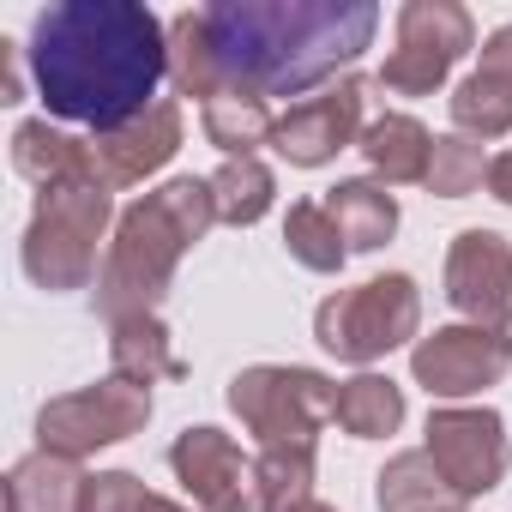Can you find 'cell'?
<instances>
[{
    "instance_id": "cell-1",
    "label": "cell",
    "mask_w": 512,
    "mask_h": 512,
    "mask_svg": "<svg viewBox=\"0 0 512 512\" xmlns=\"http://www.w3.org/2000/svg\"><path fill=\"white\" fill-rule=\"evenodd\" d=\"M25 61L55 121L115 133L157 103L169 79V25L145 0H61L37 13Z\"/></svg>"
},
{
    "instance_id": "cell-2",
    "label": "cell",
    "mask_w": 512,
    "mask_h": 512,
    "mask_svg": "<svg viewBox=\"0 0 512 512\" xmlns=\"http://www.w3.org/2000/svg\"><path fill=\"white\" fill-rule=\"evenodd\" d=\"M205 31L223 67V97H302L374 49L380 7L368 0H217Z\"/></svg>"
},
{
    "instance_id": "cell-3",
    "label": "cell",
    "mask_w": 512,
    "mask_h": 512,
    "mask_svg": "<svg viewBox=\"0 0 512 512\" xmlns=\"http://www.w3.org/2000/svg\"><path fill=\"white\" fill-rule=\"evenodd\" d=\"M217 223V199L211 181L199 175H175L163 187H151L145 199H133L115 223V241L103 253V272H97V314L109 326L157 314V302L175 284L181 253L199 247Z\"/></svg>"
},
{
    "instance_id": "cell-4",
    "label": "cell",
    "mask_w": 512,
    "mask_h": 512,
    "mask_svg": "<svg viewBox=\"0 0 512 512\" xmlns=\"http://www.w3.org/2000/svg\"><path fill=\"white\" fill-rule=\"evenodd\" d=\"M115 187L103 175H85V181H61V187H43L37 193V211H31V229H25V247L19 260L31 272L37 290H85L103 266H97V241L109 235L115 217Z\"/></svg>"
},
{
    "instance_id": "cell-5",
    "label": "cell",
    "mask_w": 512,
    "mask_h": 512,
    "mask_svg": "<svg viewBox=\"0 0 512 512\" xmlns=\"http://www.w3.org/2000/svg\"><path fill=\"white\" fill-rule=\"evenodd\" d=\"M416 332H422V290L404 272H386V278H368L356 290H338L314 314L320 350H332L338 362H356V368L404 350Z\"/></svg>"
},
{
    "instance_id": "cell-6",
    "label": "cell",
    "mask_w": 512,
    "mask_h": 512,
    "mask_svg": "<svg viewBox=\"0 0 512 512\" xmlns=\"http://www.w3.org/2000/svg\"><path fill=\"white\" fill-rule=\"evenodd\" d=\"M229 410L260 446H314L338 410V386L320 368H241L229 380Z\"/></svg>"
},
{
    "instance_id": "cell-7",
    "label": "cell",
    "mask_w": 512,
    "mask_h": 512,
    "mask_svg": "<svg viewBox=\"0 0 512 512\" xmlns=\"http://www.w3.org/2000/svg\"><path fill=\"white\" fill-rule=\"evenodd\" d=\"M151 422V386H133L121 374L97 380V386H79L67 398H49L37 410V452H55V458H91L103 446H121L133 434H145Z\"/></svg>"
},
{
    "instance_id": "cell-8",
    "label": "cell",
    "mask_w": 512,
    "mask_h": 512,
    "mask_svg": "<svg viewBox=\"0 0 512 512\" xmlns=\"http://www.w3.org/2000/svg\"><path fill=\"white\" fill-rule=\"evenodd\" d=\"M512 368V338L488 326H434L428 338L410 344V374L428 398L464 404L488 386H500Z\"/></svg>"
},
{
    "instance_id": "cell-9",
    "label": "cell",
    "mask_w": 512,
    "mask_h": 512,
    "mask_svg": "<svg viewBox=\"0 0 512 512\" xmlns=\"http://www.w3.org/2000/svg\"><path fill=\"white\" fill-rule=\"evenodd\" d=\"M422 434H428L422 452L440 464V476L464 500L500 488V476H506V422H500V410H488V404H440Z\"/></svg>"
},
{
    "instance_id": "cell-10",
    "label": "cell",
    "mask_w": 512,
    "mask_h": 512,
    "mask_svg": "<svg viewBox=\"0 0 512 512\" xmlns=\"http://www.w3.org/2000/svg\"><path fill=\"white\" fill-rule=\"evenodd\" d=\"M362 115H368V79H338V85H326L320 97H302V103H290V109L278 115L272 151H278L284 163H296V169H320V163H332L338 151L362 145V133H368Z\"/></svg>"
},
{
    "instance_id": "cell-11",
    "label": "cell",
    "mask_w": 512,
    "mask_h": 512,
    "mask_svg": "<svg viewBox=\"0 0 512 512\" xmlns=\"http://www.w3.org/2000/svg\"><path fill=\"white\" fill-rule=\"evenodd\" d=\"M446 302L464 326L512 332V241L494 229H458L446 247Z\"/></svg>"
},
{
    "instance_id": "cell-12",
    "label": "cell",
    "mask_w": 512,
    "mask_h": 512,
    "mask_svg": "<svg viewBox=\"0 0 512 512\" xmlns=\"http://www.w3.org/2000/svg\"><path fill=\"white\" fill-rule=\"evenodd\" d=\"M169 470L181 476V488L193 494L199 512H266L260 482H253V458H241V446L211 422L175 434Z\"/></svg>"
},
{
    "instance_id": "cell-13",
    "label": "cell",
    "mask_w": 512,
    "mask_h": 512,
    "mask_svg": "<svg viewBox=\"0 0 512 512\" xmlns=\"http://www.w3.org/2000/svg\"><path fill=\"white\" fill-rule=\"evenodd\" d=\"M181 151V109L169 97H157L145 115H133L127 127L115 133H91V157H97V175L109 187H139L151 181L169 157Z\"/></svg>"
},
{
    "instance_id": "cell-14",
    "label": "cell",
    "mask_w": 512,
    "mask_h": 512,
    "mask_svg": "<svg viewBox=\"0 0 512 512\" xmlns=\"http://www.w3.org/2000/svg\"><path fill=\"white\" fill-rule=\"evenodd\" d=\"M13 169L37 187H61V181L97 175V157H91V139H73L49 121H19L13 127Z\"/></svg>"
},
{
    "instance_id": "cell-15",
    "label": "cell",
    "mask_w": 512,
    "mask_h": 512,
    "mask_svg": "<svg viewBox=\"0 0 512 512\" xmlns=\"http://www.w3.org/2000/svg\"><path fill=\"white\" fill-rule=\"evenodd\" d=\"M368 169L380 175V187H410V181H428V157H434V133L416 121V115H380L368 121L362 145Z\"/></svg>"
},
{
    "instance_id": "cell-16",
    "label": "cell",
    "mask_w": 512,
    "mask_h": 512,
    "mask_svg": "<svg viewBox=\"0 0 512 512\" xmlns=\"http://www.w3.org/2000/svg\"><path fill=\"white\" fill-rule=\"evenodd\" d=\"M85 470L55 452H31L7 470V512H85Z\"/></svg>"
},
{
    "instance_id": "cell-17",
    "label": "cell",
    "mask_w": 512,
    "mask_h": 512,
    "mask_svg": "<svg viewBox=\"0 0 512 512\" xmlns=\"http://www.w3.org/2000/svg\"><path fill=\"white\" fill-rule=\"evenodd\" d=\"M326 211H332L350 253H374V247H386L398 235V199L380 181H338L326 193Z\"/></svg>"
},
{
    "instance_id": "cell-18",
    "label": "cell",
    "mask_w": 512,
    "mask_h": 512,
    "mask_svg": "<svg viewBox=\"0 0 512 512\" xmlns=\"http://www.w3.org/2000/svg\"><path fill=\"white\" fill-rule=\"evenodd\" d=\"M109 332H115V338H109V362H115L121 380H133V386H157V380H181V374H187V362L175 356L169 326H163L157 314L121 320V326H109Z\"/></svg>"
},
{
    "instance_id": "cell-19",
    "label": "cell",
    "mask_w": 512,
    "mask_h": 512,
    "mask_svg": "<svg viewBox=\"0 0 512 512\" xmlns=\"http://www.w3.org/2000/svg\"><path fill=\"white\" fill-rule=\"evenodd\" d=\"M374 506L380 512H446V506H464V494L440 476L428 452H398L374 476Z\"/></svg>"
},
{
    "instance_id": "cell-20",
    "label": "cell",
    "mask_w": 512,
    "mask_h": 512,
    "mask_svg": "<svg viewBox=\"0 0 512 512\" xmlns=\"http://www.w3.org/2000/svg\"><path fill=\"white\" fill-rule=\"evenodd\" d=\"M169 79L181 97H199V103L223 97V67H217L211 31H205V7H187L169 19Z\"/></svg>"
},
{
    "instance_id": "cell-21",
    "label": "cell",
    "mask_w": 512,
    "mask_h": 512,
    "mask_svg": "<svg viewBox=\"0 0 512 512\" xmlns=\"http://www.w3.org/2000/svg\"><path fill=\"white\" fill-rule=\"evenodd\" d=\"M332 422L350 434V440H386L404 428V386L386 380V374H356L338 386V410Z\"/></svg>"
},
{
    "instance_id": "cell-22",
    "label": "cell",
    "mask_w": 512,
    "mask_h": 512,
    "mask_svg": "<svg viewBox=\"0 0 512 512\" xmlns=\"http://www.w3.org/2000/svg\"><path fill=\"white\" fill-rule=\"evenodd\" d=\"M211 199H217V223L253 229L278 199V175L260 157H223V169L211 175Z\"/></svg>"
},
{
    "instance_id": "cell-23",
    "label": "cell",
    "mask_w": 512,
    "mask_h": 512,
    "mask_svg": "<svg viewBox=\"0 0 512 512\" xmlns=\"http://www.w3.org/2000/svg\"><path fill=\"white\" fill-rule=\"evenodd\" d=\"M199 127H205V139L223 151V157H253L260 145H272V133H278V115H272V103H260V97H217V103H205L199 109Z\"/></svg>"
},
{
    "instance_id": "cell-24",
    "label": "cell",
    "mask_w": 512,
    "mask_h": 512,
    "mask_svg": "<svg viewBox=\"0 0 512 512\" xmlns=\"http://www.w3.org/2000/svg\"><path fill=\"white\" fill-rule=\"evenodd\" d=\"M284 247H290L296 266H308V272H320V278H338L344 260H350V247H344V235H338L326 199H296V205H290V217H284Z\"/></svg>"
},
{
    "instance_id": "cell-25",
    "label": "cell",
    "mask_w": 512,
    "mask_h": 512,
    "mask_svg": "<svg viewBox=\"0 0 512 512\" xmlns=\"http://www.w3.org/2000/svg\"><path fill=\"white\" fill-rule=\"evenodd\" d=\"M452 121H458V133L464 139H506L512 133V85L506 79H494V73H470V79H458V91H452Z\"/></svg>"
},
{
    "instance_id": "cell-26",
    "label": "cell",
    "mask_w": 512,
    "mask_h": 512,
    "mask_svg": "<svg viewBox=\"0 0 512 512\" xmlns=\"http://www.w3.org/2000/svg\"><path fill=\"white\" fill-rule=\"evenodd\" d=\"M253 482H260L266 512H290V506L314 500V446H260Z\"/></svg>"
},
{
    "instance_id": "cell-27",
    "label": "cell",
    "mask_w": 512,
    "mask_h": 512,
    "mask_svg": "<svg viewBox=\"0 0 512 512\" xmlns=\"http://www.w3.org/2000/svg\"><path fill=\"white\" fill-rule=\"evenodd\" d=\"M482 181H488V157H482V145H476V139H464V133H446V139H434L428 181H422L434 199H470Z\"/></svg>"
},
{
    "instance_id": "cell-28",
    "label": "cell",
    "mask_w": 512,
    "mask_h": 512,
    "mask_svg": "<svg viewBox=\"0 0 512 512\" xmlns=\"http://www.w3.org/2000/svg\"><path fill=\"white\" fill-rule=\"evenodd\" d=\"M151 488L133 470H97L85 482V512H151Z\"/></svg>"
},
{
    "instance_id": "cell-29",
    "label": "cell",
    "mask_w": 512,
    "mask_h": 512,
    "mask_svg": "<svg viewBox=\"0 0 512 512\" xmlns=\"http://www.w3.org/2000/svg\"><path fill=\"white\" fill-rule=\"evenodd\" d=\"M482 73H494V79L512 85V25L488 31V43H482Z\"/></svg>"
},
{
    "instance_id": "cell-30",
    "label": "cell",
    "mask_w": 512,
    "mask_h": 512,
    "mask_svg": "<svg viewBox=\"0 0 512 512\" xmlns=\"http://www.w3.org/2000/svg\"><path fill=\"white\" fill-rule=\"evenodd\" d=\"M488 193H494L500 205H512V151L488 157Z\"/></svg>"
},
{
    "instance_id": "cell-31",
    "label": "cell",
    "mask_w": 512,
    "mask_h": 512,
    "mask_svg": "<svg viewBox=\"0 0 512 512\" xmlns=\"http://www.w3.org/2000/svg\"><path fill=\"white\" fill-rule=\"evenodd\" d=\"M19 67H13V43H0V103H19Z\"/></svg>"
},
{
    "instance_id": "cell-32",
    "label": "cell",
    "mask_w": 512,
    "mask_h": 512,
    "mask_svg": "<svg viewBox=\"0 0 512 512\" xmlns=\"http://www.w3.org/2000/svg\"><path fill=\"white\" fill-rule=\"evenodd\" d=\"M151 512H199V506H181V500H163V494H157V500H151Z\"/></svg>"
},
{
    "instance_id": "cell-33",
    "label": "cell",
    "mask_w": 512,
    "mask_h": 512,
    "mask_svg": "<svg viewBox=\"0 0 512 512\" xmlns=\"http://www.w3.org/2000/svg\"><path fill=\"white\" fill-rule=\"evenodd\" d=\"M290 512H338V506H326V500H302V506H290Z\"/></svg>"
},
{
    "instance_id": "cell-34",
    "label": "cell",
    "mask_w": 512,
    "mask_h": 512,
    "mask_svg": "<svg viewBox=\"0 0 512 512\" xmlns=\"http://www.w3.org/2000/svg\"><path fill=\"white\" fill-rule=\"evenodd\" d=\"M446 512H464V506H446Z\"/></svg>"
}]
</instances>
